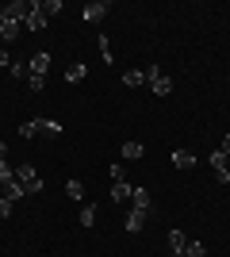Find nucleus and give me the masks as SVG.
<instances>
[{
  "label": "nucleus",
  "mask_w": 230,
  "mask_h": 257,
  "mask_svg": "<svg viewBox=\"0 0 230 257\" xmlns=\"http://www.w3.org/2000/svg\"><path fill=\"white\" fill-rule=\"evenodd\" d=\"M20 135L23 139H35V135H39V119H27V123L20 127Z\"/></svg>",
  "instance_id": "nucleus-23"
},
{
  "label": "nucleus",
  "mask_w": 230,
  "mask_h": 257,
  "mask_svg": "<svg viewBox=\"0 0 230 257\" xmlns=\"http://www.w3.org/2000/svg\"><path fill=\"white\" fill-rule=\"evenodd\" d=\"M131 192H134V188H131L127 181H115V184H111V204H127V200H131Z\"/></svg>",
  "instance_id": "nucleus-6"
},
{
  "label": "nucleus",
  "mask_w": 230,
  "mask_h": 257,
  "mask_svg": "<svg viewBox=\"0 0 230 257\" xmlns=\"http://www.w3.org/2000/svg\"><path fill=\"white\" fill-rule=\"evenodd\" d=\"M146 81H150L153 96H169V92H173V81H169V77H165L157 65H150V69H146Z\"/></svg>",
  "instance_id": "nucleus-2"
},
{
  "label": "nucleus",
  "mask_w": 230,
  "mask_h": 257,
  "mask_svg": "<svg viewBox=\"0 0 230 257\" xmlns=\"http://www.w3.org/2000/svg\"><path fill=\"white\" fill-rule=\"evenodd\" d=\"M66 196H69V200H77V204H85V184H81V181H69L66 184Z\"/></svg>",
  "instance_id": "nucleus-15"
},
{
  "label": "nucleus",
  "mask_w": 230,
  "mask_h": 257,
  "mask_svg": "<svg viewBox=\"0 0 230 257\" xmlns=\"http://www.w3.org/2000/svg\"><path fill=\"white\" fill-rule=\"evenodd\" d=\"M4 196H8V200H12V204H16V200H23V196H27V192H23V188H20V184H16V181H12V184H4Z\"/></svg>",
  "instance_id": "nucleus-21"
},
{
  "label": "nucleus",
  "mask_w": 230,
  "mask_h": 257,
  "mask_svg": "<svg viewBox=\"0 0 230 257\" xmlns=\"http://www.w3.org/2000/svg\"><path fill=\"white\" fill-rule=\"evenodd\" d=\"M85 73H88L85 62H73V65L66 69V81H69V85H81V81H85Z\"/></svg>",
  "instance_id": "nucleus-12"
},
{
  "label": "nucleus",
  "mask_w": 230,
  "mask_h": 257,
  "mask_svg": "<svg viewBox=\"0 0 230 257\" xmlns=\"http://www.w3.org/2000/svg\"><path fill=\"white\" fill-rule=\"evenodd\" d=\"M23 23H27V31H43V27H46V23H50V20H46L43 12H39V4H35V12H31V16H27V20H23Z\"/></svg>",
  "instance_id": "nucleus-9"
},
{
  "label": "nucleus",
  "mask_w": 230,
  "mask_h": 257,
  "mask_svg": "<svg viewBox=\"0 0 230 257\" xmlns=\"http://www.w3.org/2000/svg\"><path fill=\"white\" fill-rule=\"evenodd\" d=\"M123 85H127V88H142L146 73H142V69H127V73H123Z\"/></svg>",
  "instance_id": "nucleus-13"
},
{
  "label": "nucleus",
  "mask_w": 230,
  "mask_h": 257,
  "mask_svg": "<svg viewBox=\"0 0 230 257\" xmlns=\"http://www.w3.org/2000/svg\"><path fill=\"white\" fill-rule=\"evenodd\" d=\"M226 169H230V161H226Z\"/></svg>",
  "instance_id": "nucleus-32"
},
{
  "label": "nucleus",
  "mask_w": 230,
  "mask_h": 257,
  "mask_svg": "<svg viewBox=\"0 0 230 257\" xmlns=\"http://www.w3.org/2000/svg\"><path fill=\"white\" fill-rule=\"evenodd\" d=\"M173 257H184V253H173Z\"/></svg>",
  "instance_id": "nucleus-31"
},
{
  "label": "nucleus",
  "mask_w": 230,
  "mask_h": 257,
  "mask_svg": "<svg viewBox=\"0 0 230 257\" xmlns=\"http://www.w3.org/2000/svg\"><path fill=\"white\" fill-rule=\"evenodd\" d=\"M123 226H127L131 234H138V230L146 226V211H142V207H131V211H127V219H123Z\"/></svg>",
  "instance_id": "nucleus-5"
},
{
  "label": "nucleus",
  "mask_w": 230,
  "mask_h": 257,
  "mask_svg": "<svg viewBox=\"0 0 230 257\" xmlns=\"http://www.w3.org/2000/svg\"><path fill=\"white\" fill-rule=\"evenodd\" d=\"M142 154H146V146H142V142H123V158H127V161H138V158H142Z\"/></svg>",
  "instance_id": "nucleus-11"
},
{
  "label": "nucleus",
  "mask_w": 230,
  "mask_h": 257,
  "mask_svg": "<svg viewBox=\"0 0 230 257\" xmlns=\"http://www.w3.org/2000/svg\"><path fill=\"white\" fill-rule=\"evenodd\" d=\"M96 211H100L96 204H85V207H81V226H92V223H96Z\"/></svg>",
  "instance_id": "nucleus-17"
},
{
  "label": "nucleus",
  "mask_w": 230,
  "mask_h": 257,
  "mask_svg": "<svg viewBox=\"0 0 230 257\" xmlns=\"http://www.w3.org/2000/svg\"><path fill=\"white\" fill-rule=\"evenodd\" d=\"M8 158V142H0V161Z\"/></svg>",
  "instance_id": "nucleus-30"
},
{
  "label": "nucleus",
  "mask_w": 230,
  "mask_h": 257,
  "mask_svg": "<svg viewBox=\"0 0 230 257\" xmlns=\"http://www.w3.org/2000/svg\"><path fill=\"white\" fill-rule=\"evenodd\" d=\"M16 184H20L27 196H35V192H43V177L35 173V165H20L16 169Z\"/></svg>",
  "instance_id": "nucleus-1"
},
{
  "label": "nucleus",
  "mask_w": 230,
  "mask_h": 257,
  "mask_svg": "<svg viewBox=\"0 0 230 257\" xmlns=\"http://www.w3.org/2000/svg\"><path fill=\"white\" fill-rule=\"evenodd\" d=\"M20 31H23V23H16V20H0V43H16L20 39Z\"/></svg>",
  "instance_id": "nucleus-3"
},
{
  "label": "nucleus",
  "mask_w": 230,
  "mask_h": 257,
  "mask_svg": "<svg viewBox=\"0 0 230 257\" xmlns=\"http://www.w3.org/2000/svg\"><path fill=\"white\" fill-rule=\"evenodd\" d=\"M4 65H16V62H12V54L4 50V46H0V69H4Z\"/></svg>",
  "instance_id": "nucleus-27"
},
{
  "label": "nucleus",
  "mask_w": 230,
  "mask_h": 257,
  "mask_svg": "<svg viewBox=\"0 0 230 257\" xmlns=\"http://www.w3.org/2000/svg\"><path fill=\"white\" fill-rule=\"evenodd\" d=\"M184 246H188L184 230H180V226H176V230H169V249H173V253H184Z\"/></svg>",
  "instance_id": "nucleus-10"
},
{
  "label": "nucleus",
  "mask_w": 230,
  "mask_h": 257,
  "mask_svg": "<svg viewBox=\"0 0 230 257\" xmlns=\"http://www.w3.org/2000/svg\"><path fill=\"white\" fill-rule=\"evenodd\" d=\"M215 181H219V184H226V181H230V169H215Z\"/></svg>",
  "instance_id": "nucleus-28"
},
{
  "label": "nucleus",
  "mask_w": 230,
  "mask_h": 257,
  "mask_svg": "<svg viewBox=\"0 0 230 257\" xmlns=\"http://www.w3.org/2000/svg\"><path fill=\"white\" fill-rule=\"evenodd\" d=\"M96 43H100V54H104V62H115V54H111V39H108V35H100V39H96Z\"/></svg>",
  "instance_id": "nucleus-19"
},
{
  "label": "nucleus",
  "mask_w": 230,
  "mask_h": 257,
  "mask_svg": "<svg viewBox=\"0 0 230 257\" xmlns=\"http://www.w3.org/2000/svg\"><path fill=\"white\" fill-rule=\"evenodd\" d=\"M35 4H39V12H43L46 20H50V16H58V12H62V0H35Z\"/></svg>",
  "instance_id": "nucleus-14"
},
{
  "label": "nucleus",
  "mask_w": 230,
  "mask_h": 257,
  "mask_svg": "<svg viewBox=\"0 0 230 257\" xmlns=\"http://www.w3.org/2000/svg\"><path fill=\"white\" fill-rule=\"evenodd\" d=\"M219 150H222V154H226V158H230V135H226V139H222V146H219Z\"/></svg>",
  "instance_id": "nucleus-29"
},
{
  "label": "nucleus",
  "mask_w": 230,
  "mask_h": 257,
  "mask_svg": "<svg viewBox=\"0 0 230 257\" xmlns=\"http://www.w3.org/2000/svg\"><path fill=\"white\" fill-rule=\"evenodd\" d=\"M131 204L142 207V211H150V192H146V188H134V192H131Z\"/></svg>",
  "instance_id": "nucleus-16"
},
{
  "label": "nucleus",
  "mask_w": 230,
  "mask_h": 257,
  "mask_svg": "<svg viewBox=\"0 0 230 257\" xmlns=\"http://www.w3.org/2000/svg\"><path fill=\"white\" fill-rule=\"evenodd\" d=\"M16 181V169H12L8 161H0V188H4V184H12Z\"/></svg>",
  "instance_id": "nucleus-20"
},
{
  "label": "nucleus",
  "mask_w": 230,
  "mask_h": 257,
  "mask_svg": "<svg viewBox=\"0 0 230 257\" xmlns=\"http://www.w3.org/2000/svg\"><path fill=\"white\" fill-rule=\"evenodd\" d=\"M39 131L43 135H62V123L58 119H39Z\"/></svg>",
  "instance_id": "nucleus-18"
},
{
  "label": "nucleus",
  "mask_w": 230,
  "mask_h": 257,
  "mask_svg": "<svg viewBox=\"0 0 230 257\" xmlns=\"http://www.w3.org/2000/svg\"><path fill=\"white\" fill-rule=\"evenodd\" d=\"M27 69L39 73V77H46V69H50V54H35L31 62H27Z\"/></svg>",
  "instance_id": "nucleus-8"
},
{
  "label": "nucleus",
  "mask_w": 230,
  "mask_h": 257,
  "mask_svg": "<svg viewBox=\"0 0 230 257\" xmlns=\"http://www.w3.org/2000/svg\"><path fill=\"white\" fill-rule=\"evenodd\" d=\"M203 249H207L203 242H188V246H184V257H203Z\"/></svg>",
  "instance_id": "nucleus-24"
},
{
  "label": "nucleus",
  "mask_w": 230,
  "mask_h": 257,
  "mask_svg": "<svg viewBox=\"0 0 230 257\" xmlns=\"http://www.w3.org/2000/svg\"><path fill=\"white\" fill-rule=\"evenodd\" d=\"M173 165H176V169H192V165H196V154L180 146V150H173Z\"/></svg>",
  "instance_id": "nucleus-7"
},
{
  "label": "nucleus",
  "mask_w": 230,
  "mask_h": 257,
  "mask_svg": "<svg viewBox=\"0 0 230 257\" xmlns=\"http://www.w3.org/2000/svg\"><path fill=\"white\" fill-rule=\"evenodd\" d=\"M27 88H31V92H43V88H46V77H39V73H27Z\"/></svg>",
  "instance_id": "nucleus-22"
},
{
  "label": "nucleus",
  "mask_w": 230,
  "mask_h": 257,
  "mask_svg": "<svg viewBox=\"0 0 230 257\" xmlns=\"http://www.w3.org/2000/svg\"><path fill=\"white\" fill-rule=\"evenodd\" d=\"M226 154H222V150H215V154H211V169H226Z\"/></svg>",
  "instance_id": "nucleus-25"
},
{
  "label": "nucleus",
  "mask_w": 230,
  "mask_h": 257,
  "mask_svg": "<svg viewBox=\"0 0 230 257\" xmlns=\"http://www.w3.org/2000/svg\"><path fill=\"white\" fill-rule=\"evenodd\" d=\"M81 16H85V23H100L104 16H108V4H104V0H92V4H85Z\"/></svg>",
  "instance_id": "nucleus-4"
},
{
  "label": "nucleus",
  "mask_w": 230,
  "mask_h": 257,
  "mask_svg": "<svg viewBox=\"0 0 230 257\" xmlns=\"http://www.w3.org/2000/svg\"><path fill=\"white\" fill-rule=\"evenodd\" d=\"M8 215H12V200H8V196H0V219H8Z\"/></svg>",
  "instance_id": "nucleus-26"
}]
</instances>
